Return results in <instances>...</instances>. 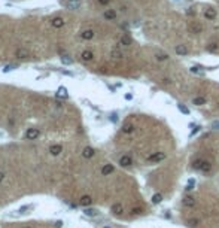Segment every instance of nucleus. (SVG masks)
<instances>
[{"instance_id": "6e6552de", "label": "nucleus", "mask_w": 219, "mask_h": 228, "mask_svg": "<svg viewBox=\"0 0 219 228\" xmlns=\"http://www.w3.org/2000/svg\"><path fill=\"white\" fill-rule=\"evenodd\" d=\"M113 170H115L113 164H104V166L101 167V175H103V176H109V175L113 173Z\"/></svg>"}, {"instance_id": "2eb2a0df", "label": "nucleus", "mask_w": 219, "mask_h": 228, "mask_svg": "<svg viewBox=\"0 0 219 228\" xmlns=\"http://www.w3.org/2000/svg\"><path fill=\"white\" fill-rule=\"evenodd\" d=\"M63 151V146L61 145H52L51 148H49V152H51V155H54V157H57V155H60Z\"/></svg>"}, {"instance_id": "7ed1b4c3", "label": "nucleus", "mask_w": 219, "mask_h": 228, "mask_svg": "<svg viewBox=\"0 0 219 228\" xmlns=\"http://www.w3.org/2000/svg\"><path fill=\"white\" fill-rule=\"evenodd\" d=\"M40 136V130L39 128H28L26 131V139L27 140H36Z\"/></svg>"}, {"instance_id": "bb28decb", "label": "nucleus", "mask_w": 219, "mask_h": 228, "mask_svg": "<svg viewBox=\"0 0 219 228\" xmlns=\"http://www.w3.org/2000/svg\"><path fill=\"white\" fill-rule=\"evenodd\" d=\"M204 15H206L207 18H210V20H213V18H215V12H213L212 9H207V11L204 12Z\"/></svg>"}, {"instance_id": "aec40b11", "label": "nucleus", "mask_w": 219, "mask_h": 228, "mask_svg": "<svg viewBox=\"0 0 219 228\" xmlns=\"http://www.w3.org/2000/svg\"><path fill=\"white\" fill-rule=\"evenodd\" d=\"M192 103H194L195 106H203V105H206V99H204V97H194Z\"/></svg>"}, {"instance_id": "f704fd0d", "label": "nucleus", "mask_w": 219, "mask_h": 228, "mask_svg": "<svg viewBox=\"0 0 219 228\" xmlns=\"http://www.w3.org/2000/svg\"><path fill=\"white\" fill-rule=\"evenodd\" d=\"M63 227V221H57L55 222V228H61Z\"/></svg>"}, {"instance_id": "4c0bfd02", "label": "nucleus", "mask_w": 219, "mask_h": 228, "mask_svg": "<svg viewBox=\"0 0 219 228\" xmlns=\"http://www.w3.org/2000/svg\"><path fill=\"white\" fill-rule=\"evenodd\" d=\"M22 228H32V227H22Z\"/></svg>"}, {"instance_id": "39448f33", "label": "nucleus", "mask_w": 219, "mask_h": 228, "mask_svg": "<svg viewBox=\"0 0 219 228\" xmlns=\"http://www.w3.org/2000/svg\"><path fill=\"white\" fill-rule=\"evenodd\" d=\"M204 163H206V160H203V158H197V160H194V163H192V169H194V170H197V172H201V170H203V167H204Z\"/></svg>"}, {"instance_id": "473e14b6", "label": "nucleus", "mask_w": 219, "mask_h": 228, "mask_svg": "<svg viewBox=\"0 0 219 228\" xmlns=\"http://www.w3.org/2000/svg\"><path fill=\"white\" fill-rule=\"evenodd\" d=\"M198 131H200V127H194V128H192V131H191V136H194V134H197Z\"/></svg>"}, {"instance_id": "72a5a7b5", "label": "nucleus", "mask_w": 219, "mask_h": 228, "mask_svg": "<svg viewBox=\"0 0 219 228\" xmlns=\"http://www.w3.org/2000/svg\"><path fill=\"white\" fill-rule=\"evenodd\" d=\"M131 212L133 213H136V215H139V213H142V209H140V207H136V209H133Z\"/></svg>"}, {"instance_id": "a211bd4d", "label": "nucleus", "mask_w": 219, "mask_h": 228, "mask_svg": "<svg viewBox=\"0 0 219 228\" xmlns=\"http://www.w3.org/2000/svg\"><path fill=\"white\" fill-rule=\"evenodd\" d=\"M84 215H85V216H89V218H92V216H97V215H98V210H97V209H89V207H85Z\"/></svg>"}, {"instance_id": "423d86ee", "label": "nucleus", "mask_w": 219, "mask_h": 228, "mask_svg": "<svg viewBox=\"0 0 219 228\" xmlns=\"http://www.w3.org/2000/svg\"><path fill=\"white\" fill-rule=\"evenodd\" d=\"M110 212H112L113 215L119 216V215L124 212V207H122V204H121V203H115V204H112V207H110Z\"/></svg>"}, {"instance_id": "393cba45", "label": "nucleus", "mask_w": 219, "mask_h": 228, "mask_svg": "<svg viewBox=\"0 0 219 228\" xmlns=\"http://www.w3.org/2000/svg\"><path fill=\"white\" fill-rule=\"evenodd\" d=\"M32 207H33L32 204H26V206H21L18 212H20V213H27V210H30Z\"/></svg>"}, {"instance_id": "20e7f679", "label": "nucleus", "mask_w": 219, "mask_h": 228, "mask_svg": "<svg viewBox=\"0 0 219 228\" xmlns=\"http://www.w3.org/2000/svg\"><path fill=\"white\" fill-rule=\"evenodd\" d=\"M51 24H52L54 29H63L64 24H66V21H64V18H61V17H54V18L51 20Z\"/></svg>"}, {"instance_id": "4be33fe9", "label": "nucleus", "mask_w": 219, "mask_h": 228, "mask_svg": "<svg viewBox=\"0 0 219 228\" xmlns=\"http://www.w3.org/2000/svg\"><path fill=\"white\" fill-rule=\"evenodd\" d=\"M212 172V164L209 163V161H206L204 163V167H203V170H201V173H210Z\"/></svg>"}, {"instance_id": "ddd939ff", "label": "nucleus", "mask_w": 219, "mask_h": 228, "mask_svg": "<svg viewBox=\"0 0 219 228\" xmlns=\"http://www.w3.org/2000/svg\"><path fill=\"white\" fill-rule=\"evenodd\" d=\"M92 38H94V30H91V29H87L81 33V39H84V40H91Z\"/></svg>"}, {"instance_id": "7c9ffc66", "label": "nucleus", "mask_w": 219, "mask_h": 228, "mask_svg": "<svg viewBox=\"0 0 219 228\" xmlns=\"http://www.w3.org/2000/svg\"><path fill=\"white\" fill-rule=\"evenodd\" d=\"M15 67H16V66H6V67L3 69V72H4V73H8V72H10V70H14Z\"/></svg>"}, {"instance_id": "f257e3e1", "label": "nucleus", "mask_w": 219, "mask_h": 228, "mask_svg": "<svg viewBox=\"0 0 219 228\" xmlns=\"http://www.w3.org/2000/svg\"><path fill=\"white\" fill-rule=\"evenodd\" d=\"M166 157H167V155H166L164 152H152V154H149V155L146 157V161H148V163H152V164H158V163L164 161Z\"/></svg>"}, {"instance_id": "a878e982", "label": "nucleus", "mask_w": 219, "mask_h": 228, "mask_svg": "<svg viewBox=\"0 0 219 228\" xmlns=\"http://www.w3.org/2000/svg\"><path fill=\"white\" fill-rule=\"evenodd\" d=\"M121 43L122 45H131V39L128 38V36H122L121 38Z\"/></svg>"}, {"instance_id": "f03ea898", "label": "nucleus", "mask_w": 219, "mask_h": 228, "mask_svg": "<svg viewBox=\"0 0 219 228\" xmlns=\"http://www.w3.org/2000/svg\"><path fill=\"white\" fill-rule=\"evenodd\" d=\"M118 164H119L121 167H131V166H133L131 155H128V154L121 155V157H119V160H118Z\"/></svg>"}, {"instance_id": "c85d7f7f", "label": "nucleus", "mask_w": 219, "mask_h": 228, "mask_svg": "<svg viewBox=\"0 0 219 228\" xmlns=\"http://www.w3.org/2000/svg\"><path fill=\"white\" fill-rule=\"evenodd\" d=\"M112 57H113V58H121V57H122V54H121V52H118V51H113V52H112Z\"/></svg>"}, {"instance_id": "4468645a", "label": "nucleus", "mask_w": 219, "mask_h": 228, "mask_svg": "<svg viewBox=\"0 0 219 228\" xmlns=\"http://www.w3.org/2000/svg\"><path fill=\"white\" fill-rule=\"evenodd\" d=\"M94 154H95L94 148H91V146H87V148H84V151H82V157L88 160V158H92V157H94Z\"/></svg>"}, {"instance_id": "5701e85b", "label": "nucleus", "mask_w": 219, "mask_h": 228, "mask_svg": "<svg viewBox=\"0 0 219 228\" xmlns=\"http://www.w3.org/2000/svg\"><path fill=\"white\" fill-rule=\"evenodd\" d=\"M57 97H61V99H66L67 97V94H66V88H60L58 91H57Z\"/></svg>"}, {"instance_id": "58836bf2", "label": "nucleus", "mask_w": 219, "mask_h": 228, "mask_svg": "<svg viewBox=\"0 0 219 228\" xmlns=\"http://www.w3.org/2000/svg\"><path fill=\"white\" fill-rule=\"evenodd\" d=\"M106 228H109V227H106Z\"/></svg>"}, {"instance_id": "f8f14e48", "label": "nucleus", "mask_w": 219, "mask_h": 228, "mask_svg": "<svg viewBox=\"0 0 219 228\" xmlns=\"http://www.w3.org/2000/svg\"><path fill=\"white\" fill-rule=\"evenodd\" d=\"M79 204H81L82 207H89V206L92 204V198H91L89 195H84V197H81Z\"/></svg>"}, {"instance_id": "f3484780", "label": "nucleus", "mask_w": 219, "mask_h": 228, "mask_svg": "<svg viewBox=\"0 0 219 228\" xmlns=\"http://www.w3.org/2000/svg\"><path fill=\"white\" fill-rule=\"evenodd\" d=\"M15 55H16L18 58H28V57H30V52H28L27 49H16Z\"/></svg>"}, {"instance_id": "1a4fd4ad", "label": "nucleus", "mask_w": 219, "mask_h": 228, "mask_svg": "<svg viewBox=\"0 0 219 228\" xmlns=\"http://www.w3.org/2000/svg\"><path fill=\"white\" fill-rule=\"evenodd\" d=\"M103 17H104L107 21H113V20H116V12H115L113 9H106L104 14H103Z\"/></svg>"}, {"instance_id": "c756f323", "label": "nucleus", "mask_w": 219, "mask_h": 228, "mask_svg": "<svg viewBox=\"0 0 219 228\" xmlns=\"http://www.w3.org/2000/svg\"><path fill=\"white\" fill-rule=\"evenodd\" d=\"M61 61H63L64 64H70V63H72V60H70V58H66V55L61 57Z\"/></svg>"}, {"instance_id": "6ab92c4d", "label": "nucleus", "mask_w": 219, "mask_h": 228, "mask_svg": "<svg viewBox=\"0 0 219 228\" xmlns=\"http://www.w3.org/2000/svg\"><path fill=\"white\" fill-rule=\"evenodd\" d=\"M176 54L177 55H186L188 54V48L185 45H179V46H176Z\"/></svg>"}, {"instance_id": "9d476101", "label": "nucleus", "mask_w": 219, "mask_h": 228, "mask_svg": "<svg viewBox=\"0 0 219 228\" xmlns=\"http://www.w3.org/2000/svg\"><path fill=\"white\" fill-rule=\"evenodd\" d=\"M182 206H185V207H194L195 206V200H194V197H185V198H182Z\"/></svg>"}, {"instance_id": "dca6fc26", "label": "nucleus", "mask_w": 219, "mask_h": 228, "mask_svg": "<svg viewBox=\"0 0 219 228\" xmlns=\"http://www.w3.org/2000/svg\"><path fill=\"white\" fill-rule=\"evenodd\" d=\"M133 131H134V124L127 122V124L122 125V133H124V134H131Z\"/></svg>"}, {"instance_id": "e433bc0d", "label": "nucleus", "mask_w": 219, "mask_h": 228, "mask_svg": "<svg viewBox=\"0 0 219 228\" xmlns=\"http://www.w3.org/2000/svg\"><path fill=\"white\" fill-rule=\"evenodd\" d=\"M4 176H6V175H4V173H3V172H0V182H2V181H3V179H4Z\"/></svg>"}, {"instance_id": "2f4dec72", "label": "nucleus", "mask_w": 219, "mask_h": 228, "mask_svg": "<svg viewBox=\"0 0 219 228\" xmlns=\"http://www.w3.org/2000/svg\"><path fill=\"white\" fill-rule=\"evenodd\" d=\"M212 128L213 130H219V121H213L212 122Z\"/></svg>"}, {"instance_id": "9b49d317", "label": "nucleus", "mask_w": 219, "mask_h": 228, "mask_svg": "<svg viewBox=\"0 0 219 228\" xmlns=\"http://www.w3.org/2000/svg\"><path fill=\"white\" fill-rule=\"evenodd\" d=\"M67 9H70V11H76V9H79V6H81V0H67Z\"/></svg>"}, {"instance_id": "cd10ccee", "label": "nucleus", "mask_w": 219, "mask_h": 228, "mask_svg": "<svg viewBox=\"0 0 219 228\" xmlns=\"http://www.w3.org/2000/svg\"><path fill=\"white\" fill-rule=\"evenodd\" d=\"M177 108H179V111H180V112H183L185 115H189V111H188V108H185L183 105H177Z\"/></svg>"}, {"instance_id": "0eeeda50", "label": "nucleus", "mask_w": 219, "mask_h": 228, "mask_svg": "<svg viewBox=\"0 0 219 228\" xmlns=\"http://www.w3.org/2000/svg\"><path fill=\"white\" fill-rule=\"evenodd\" d=\"M94 58V54H92V51H89V49H85V51H82L81 52V60L82 61H91Z\"/></svg>"}, {"instance_id": "412c9836", "label": "nucleus", "mask_w": 219, "mask_h": 228, "mask_svg": "<svg viewBox=\"0 0 219 228\" xmlns=\"http://www.w3.org/2000/svg\"><path fill=\"white\" fill-rule=\"evenodd\" d=\"M161 201H163V195L161 194H154L152 195V203L154 204H160Z\"/></svg>"}, {"instance_id": "c9c22d12", "label": "nucleus", "mask_w": 219, "mask_h": 228, "mask_svg": "<svg viewBox=\"0 0 219 228\" xmlns=\"http://www.w3.org/2000/svg\"><path fill=\"white\" fill-rule=\"evenodd\" d=\"M109 2H110V0H98V3H100V5H103V6H104V5H107Z\"/></svg>"}, {"instance_id": "b1692460", "label": "nucleus", "mask_w": 219, "mask_h": 228, "mask_svg": "<svg viewBox=\"0 0 219 228\" xmlns=\"http://www.w3.org/2000/svg\"><path fill=\"white\" fill-rule=\"evenodd\" d=\"M194 187H195V181H194V179H189V181H188V185H186V188H185V191H192L194 190Z\"/></svg>"}]
</instances>
